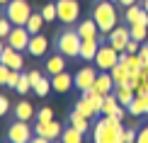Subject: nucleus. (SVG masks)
Returning a JSON list of instances; mask_svg holds the SVG:
<instances>
[{
  "mask_svg": "<svg viewBox=\"0 0 148 143\" xmlns=\"http://www.w3.org/2000/svg\"><path fill=\"white\" fill-rule=\"evenodd\" d=\"M51 143H63V141H58V138H56V141H51Z\"/></svg>",
  "mask_w": 148,
  "mask_h": 143,
  "instance_id": "49",
  "label": "nucleus"
},
{
  "mask_svg": "<svg viewBox=\"0 0 148 143\" xmlns=\"http://www.w3.org/2000/svg\"><path fill=\"white\" fill-rule=\"evenodd\" d=\"M80 44H83V36L78 34V29H63L56 39V49L58 53H63L66 58H78L80 56Z\"/></svg>",
  "mask_w": 148,
  "mask_h": 143,
  "instance_id": "3",
  "label": "nucleus"
},
{
  "mask_svg": "<svg viewBox=\"0 0 148 143\" xmlns=\"http://www.w3.org/2000/svg\"><path fill=\"white\" fill-rule=\"evenodd\" d=\"M61 141L63 143H83V131H78V129H63V133H61Z\"/></svg>",
  "mask_w": 148,
  "mask_h": 143,
  "instance_id": "27",
  "label": "nucleus"
},
{
  "mask_svg": "<svg viewBox=\"0 0 148 143\" xmlns=\"http://www.w3.org/2000/svg\"><path fill=\"white\" fill-rule=\"evenodd\" d=\"M136 143H148V126H143L138 131V138H136Z\"/></svg>",
  "mask_w": 148,
  "mask_h": 143,
  "instance_id": "40",
  "label": "nucleus"
},
{
  "mask_svg": "<svg viewBox=\"0 0 148 143\" xmlns=\"http://www.w3.org/2000/svg\"><path fill=\"white\" fill-rule=\"evenodd\" d=\"M8 109H10V99L5 97V95H0V116L8 114Z\"/></svg>",
  "mask_w": 148,
  "mask_h": 143,
  "instance_id": "37",
  "label": "nucleus"
},
{
  "mask_svg": "<svg viewBox=\"0 0 148 143\" xmlns=\"http://www.w3.org/2000/svg\"><path fill=\"white\" fill-rule=\"evenodd\" d=\"M143 10H146V12H148V0H143Z\"/></svg>",
  "mask_w": 148,
  "mask_h": 143,
  "instance_id": "47",
  "label": "nucleus"
},
{
  "mask_svg": "<svg viewBox=\"0 0 148 143\" xmlns=\"http://www.w3.org/2000/svg\"><path fill=\"white\" fill-rule=\"evenodd\" d=\"M3 51H5V44H3V41H0V56H3Z\"/></svg>",
  "mask_w": 148,
  "mask_h": 143,
  "instance_id": "46",
  "label": "nucleus"
},
{
  "mask_svg": "<svg viewBox=\"0 0 148 143\" xmlns=\"http://www.w3.org/2000/svg\"><path fill=\"white\" fill-rule=\"evenodd\" d=\"M46 24V20H44V15L41 12H32L29 15V20H27V24L24 27L29 29V34H41V27Z\"/></svg>",
  "mask_w": 148,
  "mask_h": 143,
  "instance_id": "21",
  "label": "nucleus"
},
{
  "mask_svg": "<svg viewBox=\"0 0 148 143\" xmlns=\"http://www.w3.org/2000/svg\"><path fill=\"white\" fill-rule=\"evenodd\" d=\"M53 119V109L51 107H41L36 112V121H51Z\"/></svg>",
  "mask_w": 148,
  "mask_h": 143,
  "instance_id": "32",
  "label": "nucleus"
},
{
  "mask_svg": "<svg viewBox=\"0 0 148 143\" xmlns=\"http://www.w3.org/2000/svg\"><path fill=\"white\" fill-rule=\"evenodd\" d=\"M138 56H141V61H143V66H146V63H148V44H141Z\"/></svg>",
  "mask_w": 148,
  "mask_h": 143,
  "instance_id": "41",
  "label": "nucleus"
},
{
  "mask_svg": "<svg viewBox=\"0 0 148 143\" xmlns=\"http://www.w3.org/2000/svg\"><path fill=\"white\" fill-rule=\"evenodd\" d=\"M29 143H51V141H49V138H44V136H36V133H34V138L29 141Z\"/></svg>",
  "mask_w": 148,
  "mask_h": 143,
  "instance_id": "44",
  "label": "nucleus"
},
{
  "mask_svg": "<svg viewBox=\"0 0 148 143\" xmlns=\"http://www.w3.org/2000/svg\"><path fill=\"white\" fill-rule=\"evenodd\" d=\"M95 80H97V70L92 66H85V68H80L75 75H73V85H75L80 92H85V90H92Z\"/></svg>",
  "mask_w": 148,
  "mask_h": 143,
  "instance_id": "7",
  "label": "nucleus"
},
{
  "mask_svg": "<svg viewBox=\"0 0 148 143\" xmlns=\"http://www.w3.org/2000/svg\"><path fill=\"white\" fill-rule=\"evenodd\" d=\"M119 107H121V104H119V99H116V95H114V92H109V95L104 97V102H102V114L104 116H112Z\"/></svg>",
  "mask_w": 148,
  "mask_h": 143,
  "instance_id": "24",
  "label": "nucleus"
},
{
  "mask_svg": "<svg viewBox=\"0 0 148 143\" xmlns=\"http://www.w3.org/2000/svg\"><path fill=\"white\" fill-rule=\"evenodd\" d=\"M138 75H141V80H146V83H148V63H146V66H141Z\"/></svg>",
  "mask_w": 148,
  "mask_h": 143,
  "instance_id": "43",
  "label": "nucleus"
},
{
  "mask_svg": "<svg viewBox=\"0 0 148 143\" xmlns=\"http://www.w3.org/2000/svg\"><path fill=\"white\" fill-rule=\"evenodd\" d=\"M138 51H141V41L129 39V44H126V53H138Z\"/></svg>",
  "mask_w": 148,
  "mask_h": 143,
  "instance_id": "36",
  "label": "nucleus"
},
{
  "mask_svg": "<svg viewBox=\"0 0 148 143\" xmlns=\"http://www.w3.org/2000/svg\"><path fill=\"white\" fill-rule=\"evenodd\" d=\"M97 51H100V39H97V36H92V39H83L78 58H83V61H88V63H90V61H95Z\"/></svg>",
  "mask_w": 148,
  "mask_h": 143,
  "instance_id": "13",
  "label": "nucleus"
},
{
  "mask_svg": "<svg viewBox=\"0 0 148 143\" xmlns=\"http://www.w3.org/2000/svg\"><path fill=\"white\" fill-rule=\"evenodd\" d=\"M109 73H112V78H114V83H116V85H126V80H129V68H126V66L116 63Z\"/></svg>",
  "mask_w": 148,
  "mask_h": 143,
  "instance_id": "26",
  "label": "nucleus"
},
{
  "mask_svg": "<svg viewBox=\"0 0 148 143\" xmlns=\"http://www.w3.org/2000/svg\"><path fill=\"white\" fill-rule=\"evenodd\" d=\"M8 3H10V0H0V5H8Z\"/></svg>",
  "mask_w": 148,
  "mask_h": 143,
  "instance_id": "48",
  "label": "nucleus"
},
{
  "mask_svg": "<svg viewBox=\"0 0 148 143\" xmlns=\"http://www.w3.org/2000/svg\"><path fill=\"white\" fill-rule=\"evenodd\" d=\"M0 63H5L8 68H12V70H22V66H24L22 51H17V49H12V46H5L3 56H0Z\"/></svg>",
  "mask_w": 148,
  "mask_h": 143,
  "instance_id": "12",
  "label": "nucleus"
},
{
  "mask_svg": "<svg viewBox=\"0 0 148 143\" xmlns=\"http://www.w3.org/2000/svg\"><path fill=\"white\" fill-rule=\"evenodd\" d=\"M56 10H58V22H63V24H75L80 17L78 0H56Z\"/></svg>",
  "mask_w": 148,
  "mask_h": 143,
  "instance_id": "6",
  "label": "nucleus"
},
{
  "mask_svg": "<svg viewBox=\"0 0 148 143\" xmlns=\"http://www.w3.org/2000/svg\"><path fill=\"white\" fill-rule=\"evenodd\" d=\"M46 70L51 73V75L63 73V70H66V56H63V53H53L51 58L46 61Z\"/></svg>",
  "mask_w": 148,
  "mask_h": 143,
  "instance_id": "20",
  "label": "nucleus"
},
{
  "mask_svg": "<svg viewBox=\"0 0 148 143\" xmlns=\"http://www.w3.org/2000/svg\"><path fill=\"white\" fill-rule=\"evenodd\" d=\"M114 95H116V99H119V104H124V107L129 109L131 99L136 97V90L129 88V85H116V88H114Z\"/></svg>",
  "mask_w": 148,
  "mask_h": 143,
  "instance_id": "19",
  "label": "nucleus"
},
{
  "mask_svg": "<svg viewBox=\"0 0 148 143\" xmlns=\"http://www.w3.org/2000/svg\"><path fill=\"white\" fill-rule=\"evenodd\" d=\"M92 63L100 68V70H112V68L119 63V51H116L114 46H109V41L107 44H100V51H97Z\"/></svg>",
  "mask_w": 148,
  "mask_h": 143,
  "instance_id": "5",
  "label": "nucleus"
},
{
  "mask_svg": "<svg viewBox=\"0 0 148 143\" xmlns=\"http://www.w3.org/2000/svg\"><path fill=\"white\" fill-rule=\"evenodd\" d=\"M12 68H8L5 63H0V85H8V78H10Z\"/></svg>",
  "mask_w": 148,
  "mask_h": 143,
  "instance_id": "34",
  "label": "nucleus"
},
{
  "mask_svg": "<svg viewBox=\"0 0 148 143\" xmlns=\"http://www.w3.org/2000/svg\"><path fill=\"white\" fill-rule=\"evenodd\" d=\"M129 39H131V34H129V27H121V24H116V27L112 29V32L107 34V41H109V46H114L116 51H126V44H129Z\"/></svg>",
  "mask_w": 148,
  "mask_h": 143,
  "instance_id": "10",
  "label": "nucleus"
},
{
  "mask_svg": "<svg viewBox=\"0 0 148 143\" xmlns=\"http://www.w3.org/2000/svg\"><path fill=\"white\" fill-rule=\"evenodd\" d=\"M124 17L129 24H146L148 27V12L143 10V5H129Z\"/></svg>",
  "mask_w": 148,
  "mask_h": 143,
  "instance_id": "15",
  "label": "nucleus"
},
{
  "mask_svg": "<svg viewBox=\"0 0 148 143\" xmlns=\"http://www.w3.org/2000/svg\"><path fill=\"white\" fill-rule=\"evenodd\" d=\"M92 20L97 22V27H100V32H102V34H109V32L116 27V20H119L114 3H112V0H100V3L95 5Z\"/></svg>",
  "mask_w": 148,
  "mask_h": 143,
  "instance_id": "2",
  "label": "nucleus"
},
{
  "mask_svg": "<svg viewBox=\"0 0 148 143\" xmlns=\"http://www.w3.org/2000/svg\"><path fill=\"white\" fill-rule=\"evenodd\" d=\"M41 15H44V20L46 22H53V20H58V10H56V3H49L41 8Z\"/></svg>",
  "mask_w": 148,
  "mask_h": 143,
  "instance_id": "29",
  "label": "nucleus"
},
{
  "mask_svg": "<svg viewBox=\"0 0 148 143\" xmlns=\"http://www.w3.org/2000/svg\"><path fill=\"white\" fill-rule=\"evenodd\" d=\"M129 114L131 116H141V114H148V95H136L129 104Z\"/></svg>",
  "mask_w": 148,
  "mask_h": 143,
  "instance_id": "17",
  "label": "nucleus"
},
{
  "mask_svg": "<svg viewBox=\"0 0 148 143\" xmlns=\"http://www.w3.org/2000/svg\"><path fill=\"white\" fill-rule=\"evenodd\" d=\"M20 78H22V70H12V73H10V78H8V88H17Z\"/></svg>",
  "mask_w": 148,
  "mask_h": 143,
  "instance_id": "35",
  "label": "nucleus"
},
{
  "mask_svg": "<svg viewBox=\"0 0 148 143\" xmlns=\"http://www.w3.org/2000/svg\"><path fill=\"white\" fill-rule=\"evenodd\" d=\"M27 75H29V83H32V90H34V85L41 80V73L39 70H32V73H27Z\"/></svg>",
  "mask_w": 148,
  "mask_h": 143,
  "instance_id": "39",
  "label": "nucleus"
},
{
  "mask_svg": "<svg viewBox=\"0 0 148 143\" xmlns=\"http://www.w3.org/2000/svg\"><path fill=\"white\" fill-rule=\"evenodd\" d=\"M27 51H29V56H44L46 51H49V39L44 34H32V39H29V46H27Z\"/></svg>",
  "mask_w": 148,
  "mask_h": 143,
  "instance_id": "14",
  "label": "nucleus"
},
{
  "mask_svg": "<svg viewBox=\"0 0 148 143\" xmlns=\"http://www.w3.org/2000/svg\"><path fill=\"white\" fill-rule=\"evenodd\" d=\"M8 141L12 143H29L32 141V129H29L27 121H12V126L8 129Z\"/></svg>",
  "mask_w": 148,
  "mask_h": 143,
  "instance_id": "8",
  "label": "nucleus"
},
{
  "mask_svg": "<svg viewBox=\"0 0 148 143\" xmlns=\"http://www.w3.org/2000/svg\"><path fill=\"white\" fill-rule=\"evenodd\" d=\"M32 15V5L27 0H10L8 3V10H5V17L12 22V27H24Z\"/></svg>",
  "mask_w": 148,
  "mask_h": 143,
  "instance_id": "4",
  "label": "nucleus"
},
{
  "mask_svg": "<svg viewBox=\"0 0 148 143\" xmlns=\"http://www.w3.org/2000/svg\"><path fill=\"white\" fill-rule=\"evenodd\" d=\"M78 34L83 39H92V36H100V27H97L95 20H83L78 24Z\"/></svg>",
  "mask_w": 148,
  "mask_h": 143,
  "instance_id": "18",
  "label": "nucleus"
},
{
  "mask_svg": "<svg viewBox=\"0 0 148 143\" xmlns=\"http://www.w3.org/2000/svg\"><path fill=\"white\" fill-rule=\"evenodd\" d=\"M29 39H32V34L27 27H12V32L8 34V46L17 49V51H27Z\"/></svg>",
  "mask_w": 148,
  "mask_h": 143,
  "instance_id": "9",
  "label": "nucleus"
},
{
  "mask_svg": "<svg viewBox=\"0 0 148 143\" xmlns=\"http://www.w3.org/2000/svg\"><path fill=\"white\" fill-rule=\"evenodd\" d=\"M112 116H114V119H119V121H121V119H124V116H126V107H124V104H121V107L116 109V112H114Z\"/></svg>",
  "mask_w": 148,
  "mask_h": 143,
  "instance_id": "42",
  "label": "nucleus"
},
{
  "mask_svg": "<svg viewBox=\"0 0 148 143\" xmlns=\"http://www.w3.org/2000/svg\"><path fill=\"white\" fill-rule=\"evenodd\" d=\"M8 143H12V141H8Z\"/></svg>",
  "mask_w": 148,
  "mask_h": 143,
  "instance_id": "51",
  "label": "nucleus"
},
{
  "mask_svg": "<svg viewBox=\"0 0 148 143\" xmlns=\"http://www.w3.org/2000/svg\"><path fill=\"white\" fill-rule=\"evenodd\" d=\"M71 85H73V78H71V73H58V75H51V90L53 92H58V95H63V92H68L71 90Z\"/></svg>",
  "mask_w": 148,
  "mask_h": 143,
  "instance_id": "16",
  "label": "nucleus"
},
{
  "mask_svg": "<svg viewBox=\"0 0 148 143\" xmlns=\"http://www.w3.org/2000/svg\"><path fill=\"white\" fill-rule=\"evenodd\" d=\"M20 95H27L29 90H32V83H29V75H24L22 73V78H20V83H17V88H15Z\"/></svg>",
  "mask_w": 148,
  "mask_h": 143,
  "instance_id": "31",
  "label": "nucleus"
},
{
  "mask_svg": "<svg viewBox=\"0 0 148 143\" xmlns=\"http://www.w3.org/2000/svg\"><path fill=\"white\" fill-rule=\"evenodd\" d=\"M10 20H8V17H0V39H8V34L12 32V27H10Z\"/></svg>",
  "mask_w": 148,
  "mask_h": 143,
  "instance_id": "33",
  "label": "nucleus"
},
{
  "mask_svg": "<svg viewBox=\"0 0 148 143\" xmlns=\"http://www.w3.org/2000/svg\"><path fill=\"white\" fill-rule=\"evenodd\" d=\"M129 34H131V39H136L143 44L146 36H148V27L146 24H129Z\"/></svg>",
  "mask_w": 148,
  "mask_h": 143,
  "instance_id": "28",
  "label": "nucleus"
},
{
  "mask_svg": "<svg viewBox=\"0 0 148 143\" xmlns=\"http://www.w3.org/2000/svg\"><path fill=\"white\" fill-rule=\"evenodd\" d=\"M136 138H138V131H134V129L124 131V143H136Z\"/></svg>",
  "mask_w": 148,
  "mask_h": 143,
  "instance_id": "38",
  "label": "nucleus"
},
{
  "mask_svg": "<svg viewBox=\"0 0 148 143\" xmlns=\"http://www.w3.org/2000/svg\"><path fill=\"white\" fill-rule=\"evenodd\" d=\"M75 109H78L83 116H88V119H92V116H97V114H100V112L92 107V102H90L88 97H80L78 102H75Z\"/></svg>",
  "mask_w": 148,
  "mask_h": 143,
  "instance_id": "23",
  "label": "nucleus"
},
{
  "mask_svg": "<svg viewBox=\"0 0 148 143\" xmlns=\"http://www.w3.org/2000/svg\"><path fill=\"white\" fill-rule=\"evenodd\" d=\"M71 126L85 133V131L90 129V119H88V116H83V114H80L78 109H73V112H71Z\"/></svg>",
  "mask_w": 148,
  "mask_h": 143,
  "instance_id": "22",
  "label": "nucleus"
},
{
  "mask_svg": "<svg viewBox=\"0 0 148 143\" xmlns=\"http://www.w3.org/2000/svg\"><path fill=\"white\" fill-rule=\"evenodd\" d=\"M119 5H124V8H129V5H136V0H116Z\"/></svg>",
  "mask_w": 148,
  "mask_h": 143,
  "instance_id": "45",
  "label": "nucleus"
},
{
  "mask_svg": "<svg viewBox=\"0 0 148 143\" xmlns=\"http://www.w3.org/2000/svg\"><path fill=\"white\" fill-rule=\"evenodd\" d=\"M32 116H36V114H34V109H32V104H29V102H20V104L15 107V119L29 121Z\"/></svg>",
  "mask_w": 148,
  "mask_h": 143,
  "instance_id": "25",
  "label": "nucleus"
},
{
  "mask_svg": "<svg viewBox=\"0 0 148 143\" xmlns=\"http://www.w3.org/2000/svg\"><path fill=\"white\" fill-rule=\"evenodd\" d=\"M92 138H95V143H124V129H121V121L114 119V116H104L102 114V119L95 121Z\"/></svg>",
  "mask_w": 148,
  "mask_h": 143,
  "instance_id": "1",
  "label": "nucleus"
},
{
  "mask_svg": "<svg viewBox=\"0 0 148 143\" xmlns=\"http://www.w3.org/2000/svg\"><path fill=\"white\" fill-rule=\"evenodd\" d=\"M34 133L36 136H44V138L49 141H56L61 138V133H63V126H61L58 121H36V126H34Z\"/></svg>",
  "mask_w": 148,
  "mask_h": 143,
  "instance_id": "11",
  "label": "nucleus"
},
{
  "mask_svg": "<svg viewBox=\"0 0 148 143\" xmlns=\"http://www.w3.org/2000/svg\"><path fill=\"white\" fill-rule=\"evenodd\" d=\"M112 3H116V0H112Z\"/></svg>",
  "mask_w": 148,
  "mask_h": 143,
  "instance_id": "50",
  "label": "nucleus"
},
{
  "mask_svg": "<svg viewBox=\"0 0 148 143\" xmlns=\"http://www.w3.org/2000/svg\"><path fill=\"white\" fill-rule=\"evenodd\" d=\"M49 90H51V80H46V78H41L39 83L34 85V92H36L39 97H46V95H49Z\"/></svg>",
  "mask_w": 148,
  "mask_h": 143,
  "instance_id": "30",
  "label": "nucleus"
}]
</instances>
